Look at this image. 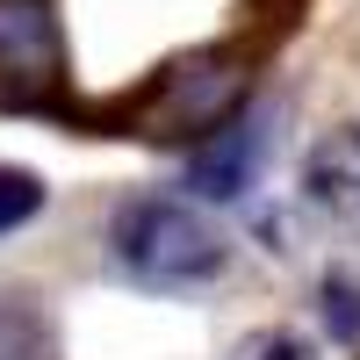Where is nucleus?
<instances>
[{"instance_id":"obj_1","label":"nucleus","mask_w":360,"mask_h":360,"mask_svg":"<svg viewBox=\"0 0 360 360\" xmlns=\"http://www.w3.org/2000/svg\"><path fill=\"white\" fill-rule=\"evenodd\" d=\"M115 259L152 288H195L224 266V238L173 195H130L115 209Z\"/></svg>"},{"instance_id":"obj_2","label":"nucleus","mask_w":360,"mask_h":360,"mask_svg":"<svg viewBox=\"0 0 360 360\" xmlns=\"http://www.w3.org/2000/svg\"><path fill=\"white\" fill-rule=\"evenodd\" d=\"M65 86V29L51 0H0V101L44 108Z\"/></svg>"},{"instance_id":"obj_3","label":"nucleus","mask_w":360,"mask_h":360,"mask_svg":"<svg viewBox=\"0 0 360 360\" xmlns=\"http://www.w3.org/2000/svg\"><path fill=\"white\" fill-rule=\"evenodd\" d=\"M259 166H266V123H259V115H224V123L195 144V159H188V188L209 195V202H231V195L252 188Z\"/></svg>"},{"instance_id":"obj_4","label":"nucleus","mask_w":360,"mask_h":360,"mask_svg":"<svg viewBox=\"0 0 360 360\" xmlns=\"http://www.w3.org/2000/svg\"><path fill=\"white\" fill-rule=\"evenodd\" d=\"M303 188H310V202H317L332 224L360 231V130H339V137H324V144H317V152H310V173H303Z\"/></svg>"},{"instance_id":"obj_5","label":"nucleus","mask_w":360,"mask_h":360,"mask_svg":"<svg viewBox=\"0 0 360 360\" xmlns=\"http://www.w3.org/2000/svg\"><path fill=\"white\" fill-rule=\"evenodd\" d=\"M37 209H44V180H37V173H22V166H0V238L22 231Z\"/></svg>"},{"instance_id":"obj_6","label":"nucleus","mask_w":360,"mask_h":360,"mask_svg":"<svg viewBox=\"0 0 360 360\" xmlns=\"http://www.w3.org/2000/svg\"><path fill=\"white\" fill-rule=\"evenodd\" d=\"M324 324H332L346 346H360V295H353L346 281H332V288H324Z\"/></svg>"},{"instance_id":"obj_7","label":"nucleus","mask_w":360,"mask_h":360,"mask_svg":"<svg viewBox=\"0 0 360 360\" xmlns=\"http://www.w3.org/2000/svg\"><path fill=\"white\" fill-rule=\"evenodd\" d=\"M238 360H317V353H310V339H295V332H259Z\"/></svg>"}]
</instances>
